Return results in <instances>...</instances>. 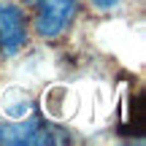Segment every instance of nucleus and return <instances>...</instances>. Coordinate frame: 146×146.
Returning <instances> with one entry per match:
<instances>
[{
  "mask_svg": "<svg viewBox=\"0 0 146 146\" xmlns=\"http://www.w3.org/2000/svg\"><path fill=\"white\" fill-rule=\"evenodd\" d=\"M70 135L62 127L52 125L46 119H27L16 125H0V143H27V146H60L68 143Z\"/></svg>",
  "mask_w": 146,
  "mask_h": 146,
  "instance_id": "f257e3e1",
  "label": "nucleus"
},
{
  "mask_svg": "<svg viewBox=\"0 0 146 146\" xmlns=\"http://www.w3.org/2000/svg\"><path fill=\"white\" fill-rule=\"evenodd\" d=\"M35 5V30L46 38H57L76 14V0H30Z\"/></svg>",
  "mask_w": 146,
  "mask_h": 146,
  "instance_id": "f03ea898",
  "label": "nucleus"
},
{
  "mask_svg": "<svg viewBox=\"0 0 146 146\" xmlns=\"http://www.w3.org/2000/svg\"><path fill=\"white\" fill-rule=\"evenodd\" d=\"M25 16L16 5L0 3V52L16 54L25 43Z\"/></svg>",
  "mask_w": 146,
  "mask_h": 146,
  "instance_id": "7ed1b4c3",
  "label": "nucleus"
},
{
  "mask_svg": "<svg viewBox=\"0 0 146 146\" xmlns=\"http://www.w3.org/2000/svg\"><path fill=\"white\" fill-rule=\"evenodd\" d=\"M98 8H103V11H108V8H116V5L122 3V0H92Z\"/></svg>",
  "mask_w": 146,
  "mask_h": 146,
  "instance_id": "20e7f679",
  "label": "nucleus"
}]
</instances>
